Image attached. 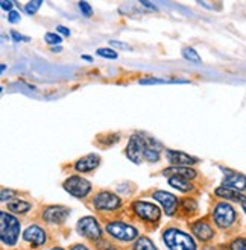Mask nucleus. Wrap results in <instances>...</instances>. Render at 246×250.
<instances>
[{
    "label": "nucleus",
    "instance_id": "5701e85b",
    "mask_svg": "<svg viewBox=\"0 0 246 250\" xmlns=\"http://www.w3.org/2000/svg\"><path fill=\"white\" fill-rule=\"evenodd\" d=\"M144 159H147L150 162H157L160 159V150L146 147V150H144Z\"/></svg>",
    "mask_w": 246,
    "mask_h": 250
},
{
    "label": "nucleus",
    "instance_id": "1a4fd4ad",
    "mask_svg": "<svg viewBox=\"0 0 246 250\" xmlns=\"http://www.w3.org/2000/svg\"><path fill=\"white\" fill-rule=\"evenodd\" d=\"M135 214L140 218L146 220V221H157L160 218V210L158 206L147 203V202H135L132 205Z\"/></svg>",
    "mask_w": 246,
    "mask_h": 250
},
{
    "label": "nucleus",
    "instance_id": "e433bc0d",
    "mask_svg": "<svg viewBox=\"0 0 246 250\" xmlns=\"http://www.w3.org/2000/svg\"><path fill=\"white\" fill-rule=\"evenodd\" d=\"M239 202L242 203L243 210H245V212H246V197H245V196H242V194H240V199H239Z\"/></svg>",
    "mask_w": 246,
    "mask_h": 250
},
{
    "label": "nucleus",
    "instance_id": "2eb2a0df",
    "mask_svg": "<svg viewBox=\"0 0 246 250\" xmlns=\"http://www.w3.org/2000/svg\"><path fill=\"white\" fill-rule=\"evenodd\" d=\"M101 164V158L99 155H88L85 158H81L76 164H75V170L79 173H88L94 169H98V165Z\"/></svg>",
    "mask_w": 246,
    "mask_h": 250
},
{
    "label": "nucleus",
    "instance_id": "393cba45",
    "mask_svg": "<svg viewBox=\"0 0 246 250\" xmlns=\"http://www.w3.org/2000/svg\"><path fill=\"white\" fill-rule=\"evenodd\" d=\"M98 55L102 58H108V59L117 58V52H114L113 49H98Z\"/></svg>",
    "mask_w": 246,
    "mask_h": 250
},
{
    "label": "nucleus",
    "instance_id": "a211bd4d",
    "mask_svg": "<svg viewBox=\"0 0 246 250\" xmlns=\"http://www.w3.org/2000/svg\"><path fill=\"white\" fill-rule=\"evenodd\" d=\"M169 184H170V187L180 190L183 192H187L191 190V184L188 182V179H184L180 176H169Z\"/></svg>",
    "mask_w": 246,
    "mask_h": 250
},
{
    "label": "nucleus",
    "instance_id": "72a5a7b5",
    "mask_svg": "<svg viewBox=\"0 0 246 250\" xmlns=\"http://www.w3.org/2000/svg\"><path fill=\"white\" fill-rule=\"evenodd\" d=\"M57 32H58V34H62L64 37H70V34H72V32L68 31L67 27H64V26H58V27H57Z\"/></svg>",
    "mask_w": 246,
    "mask_h": 250
},
{
    "label": "nucleus",
    "instance_id": "a19ab883",
    "mask_svg": "<svg viewBox=\"0 0 246 250\" xmlns=\"http://www.w3.org/2000/svg\"><path fill=\"white\" fill-rule=\"evenodd\" d=\"M202 250H214V249H213V247H204Z\"/></svg>",
    "mask_w": 246,
    "mask_h": 250
},
{
    "label": "nucleus",
    "instance_id": "473e14b6",
    "mask_svg": "<svg viewBox=\"0 0 246 250\" xmlns=\"http://www.w3.org/2000/svg\"><path fill=\"white\" fill-rule=\"evenodd\" d=\"M16 196V191H12V190H2V202H6V199H11Z\"/></svg>",
    "mask_w": 246,
    "mask_h": 250
},
{
    "label": "nucleus",
    "instance_id": "6ab92c4d",
    "mask_svg": "<svg viewBox=\"0 0 246 250\" xmlns=\"http://www.w3.org/2000/svg\"><path fill=\"white\" fill-rule=\"evenodd\" d=\"M214 192H216V196L228 199V200L239 202V199H240V194L236 190H231V188H226V187H219V188H216Z\"/></svg>",
    "mask_w": 246,
    "mask_h": 250
},
{
    "label": "nucleus",
    "instance_id": "f03ea898",
    "mask_svg": "<svg viewBox=\"0 0 246 250\" xmlns=\"http://www.w3.org/2000/svg\"><path fill=\"white\" fill-rule=\"evenodd\" d=\"M19 235L20 221L8 212L0 214V238H2V243L6 246H14L17 243Z\"/></svg>",
    "mask_w": 246,
    "mask_h": 250
},
{
    "label": "nucleus",
    "instance_id": "bb28decb",
    "mask_svg": "<svg viewBox=\"0 0 246 250\" xmlns=\"http://www.w3.org/2000/svg\"><path fill=\"white\" fill-rule=\"evenodd\" d=\"M79 9H81V12L84 14L85 17H91L93 16V8L90 6V3H87V2H79Z\"/></svg>",
    "mask_w": 246,
    "mask_h": 250
},
{
    "label": "nucleus",
    "instance_id": "58836bf2",
    "mask_svg": "<svg viewBox=\"0 0 246 250\" xmlns=\"http://www.w3.org/2000/svg\"><path fill=\"white\" fill-rule=\"evenodd\" d=\"M82 58L87 59V61H93V58H91V57H88V55H82Z\"/></svg>",
    "mask_w": 246,
    "mask_h": 250
},
{
    "label": "nucleus",
    "instance_id": "c756f323",
    "mask_svg": "<svg viewBox=\"0 0 246 250\" xmlns=\"http://www.w3.org/2000/svg\"><path fill=\"white\" fill-rule=\"evenodd\" d=\"M109 44H111L113 47L122 49V50H131V46H129V44H126V43H122V41H116V39H113V41H109Z\"/></svg>",
    "mask_w": 246,
    "mask_h": 250
},
{
    "label": "nucleus",
    "instance_id": "9b49d317",
    "mask_svg": "<svg viewBox=\"0 0 246 250\" xmlns=\"http://www.w3.org/2000/svg\"><path fill=\"white\" fill-rule=\"evenodd\" d=\"M152 196L163 205L164 211H166L167 215H173L175 211L178 210V199L173 196V194L166 192V191H155Z\"/></svg>",
    "mask_w": 246,
    "mask_h": 250
},
{
    "label": "nucleus",
    "instance_id": "f257e3e1",
    "mask_svg": "<svg viewBox=\"0 0 246 250\" xmlns=\"http://www.w3.org/2000/svg\"><path fill=\"white\" fill-rule=\"evenodd\" d=\"M163 240L170 250H196V243L188 233L180 229H167L163 233Z\"/></svg>",
    "mask_w": 246,
    "mask_h": 250
},
{
    "label": "nucleus",
    "instance_id": "39448f33",
    "mask_svg": "<svg viewBox=\"0 0 246 250\" xmlns=\"http://www.w3.org/2000/svg\"><path fill=\"white\" fill-rule=\"evenodd\" d=\"M146 143L143 140L142 134H134L129 141H128V147H126V156L129 161H132L134 164H140L142 159L144 158V150H146Z\"/></svg>",
    "mask_w": 246,
    "mask_h": 250
},
{
    "label": "nucleus",
    "instance_id": "4c0bfd02",
    "mask_svg": "<svg viewBox=\"0 0 246 250\" xmlns=\"http://www.w3.org/2000/svg\"><path fill=\"white\" fill-rule=\"evenodd\" d=\"M142 5L146 6V8H150V9H157L152 3H149V2H144V0H142Z\"/></svg>",
    "mask_w": 246,
    "mask_h": 250
},
{
    "label": "nucleus",
    "instance_id": "6e6552de",
    "mask_svg": "<svg viewBox=\"0 0 246 250\" xmlns=\"http://www.w3.org/2000/svg\"><path fill=\"white\" fill-rule=\"evenodd\" d=\"M96 210L99 211H114L120 208V199L109 191H102L93 199Z\"/></svg>",
    "mask_w": 246,
    "mask_h": 250
},
{
    "label": "nucleus",
    "instance_id": "f3484780",
    "mask_svg": "<svg viewBox=\"0 0 246 250\" xmlns=\"http://www.w3.org/2000/svg\"><path fill=\"white\" fill-rule=\"evenodd\" d=\"M164 174H167V176H180V177H184V179H188V180L196 177V172L193 169H190V167H183V165L169 167V169L164 170Z\"/></svg>",
    "mask_w": 246,
    "mask_h": 250
},
{
    "label": "nucleus",
    "instance_id": "f8f14e48",
    "mask_svg": "<svg viewBox=\"0 0 246 250\" xmlns=\"http://www.w3.org/2000/svg\"><path fill=\"white\" fill-rule=\"evenodd\" d=\"M70 214V210L65 206H49L47 210L44 211L43 217L49 223H62V221L67 218V215Z\"/></svg>",
    "mask_w": 246,
    "mask_h": 250
},
{
    "label": "nucleus",
    "instance_id": "423d86ee",
    "mask_svg": "<svg viewBox=\"0 0 246 250\" xmlns=\"http://www.w3.org/2000/svg\"><path fill=\"white\" fill-rule=\"evenodd\" d=\"M64 190L68 191L75 197H85L91 190V184L81 176H70L64 182Z\"/></svg>",
    "mask_w": 246,
    "mask_h": 250
},
{
    "label": "nucleus",
    "instance_id": "7ed1b4c3",
    "mask_svg": "<svg viewBox=\"0 0 246 250\" xmlns=\"http://www.w3.org/2000/svg\"><path fill=\"white\" fill-rule=\"evenodd\" d=\"M213 218L219 228H229L236 221V211L229 203H217L213 211Z\"/></svg>",
    "mask_w": 246,
    "mask_h": 250
},
{
    "label": "nucleus",
    "instance_id": "dca6fc26",
    "mask_svg": "<svg viewBox=\"0 0 246 250\" xmlns=\"http://www.w3.org/2000/svg\"><path fill=\"white\" fill-rule=\"evenodd\" d=\"M191 231H193V233L196 235V237L201 241H210L213 238V235H214L211 226L207 223V221H204V220L196 221V223L191 225Z\"/></svg>",
    "mask_w": 246,
    "mask_h": 250
},
{
    "label": "nucleus",
    "instance_id": "aec40b11",
    "mask_svg": "<svg viewBox=\"0 0 246 250\" xmlns=\"http://www.w3.org/2000/svg\"><path fill=\"white\" fill-rule=\"evenodd\" d=\"M8 210L16 214H24L31 210V203H27L24 200H16V202L8 203Z\"/></svg>",
    "mask_w": 246,
    "mask_h": 250
},
{
    "label": "nucleus",
    "instance_id": "37998d69",
    "mask_svg": "<svg viewBox=\"0 0 246 250\" xmlns=\"http://www.w3.org/2000/svg\"><path fill=\"white\" fill-rule=\"evenodd\" d=\"M106 250H116V249H114V247H108Z\"/></svg>",
    "mask_w": 246,
    "mask_h": 250
},
{
    "label": "nucleus",
    "instance_id": "4468645a",
    "mask_svg": "<svg viewBox=\"0 0 246 250\" xmlns=\"http://www.w3.org/2000/svg\"><path fill=\"white\" fill-rule=\"evenodd\" d=\"M23 238L27 241L34 244L35 247L38 246H43L46 243V232L41 229L40 226H29L24 232H23Z\"/></svg>",
    "mask_w": 246,
    "mask_h": 250
},
{
    "label": "nucleus",
    "instance_id": "a878e982",
    "mask_svg": "<svg viewBox=\"0 0 246 250\" xmlns=\"http://www.w3.org/2000/svg\"><path fill=\"white\" fill-rule=\"evenodd\" d=\"M41 3H43L41 0H34V2H29V3H27V5L24 6V11L32 16V14H35V12L38 11V8L41 6Z\"/></svg>",
    "mask_w": 246,
    "mask_h": 250
},
{
    "label": "nucleus",
    "instance_id": "c9c22d12",
    "mask_svg": "<svg viewBox=\"0 0 246 250\" xmlns=\"http://www.w3.org/2000/svg\"><path fill=\"white\" fill-rule=\"evenodd\" d=\"M70 250H90V249H87L85 246H82V244H76V246H73Z\"/></svg>",
    "mask_w": 246,
    "mask_h": 250
},
{
    "label": "nucleus",
    "instance_id": "20e7f679",
    "mask_svg": "<svg viewBox=\"0 0 246 250\" xmlns=\"http://www.w3.org/2000/svg\"><path fill=\"white\" fill-rule=\"evenodd\" d=\"M106 232L120 241H132L137 238V235H139L135 228L126 223H122V221H113V223H109L106 226Z\"/></svg>",
    "mask_w": 246,
    "mask_h": 250
},
{
    "label": "nucleus",
    "instance_id": "c85d7f7f",
    "mask_svg": "<svg viewBox=\"0 0 246 250\" xmlns=\"http://www.w3.org/2000/svg\"><path fill=\"white\" fill-rule=\"evenodd\" d=\"M183 205H184V210L187 212H195L196 211V206H198L195 200H190V199H185Z\"/></svg>",
    "mask_w": 246,
    "mask_h": 250
},
{
    "label": "nucleus",
    "instance_id": "cd10ccee",
    "mask_svg": "<svg viewBox=\"0 0 246 250\" xmlns=\"http://www.w3.org/2000/svg\"><path fill=\"white\" fill-rule=\"evenodd\" d=\"M231 250H246V240L237 238L231 243Z\"/></svg>",
    "mask_w": 246,
    "mask_h": 250
},
{
    "label": "nucleus",
    "instance_id": "ea45409f",
    "mask_svg": "<svg viewBox=\"0 0 246 250\" xmlns=\"http://www.w3.org/2000/svg\"><path fill=\"white\" fill-rule=\"evenodd\" d=\"M52 52H61V46H58V47H53V49H52Z\"/></svg>",
    "mask_w": 246,
    "mask_h": 250
},
{
    "label": "nucleus",
    "instance_id": "4be33fe9",
    "mask_svg": "<svg viewBox=\"0 0 246 250\" xmlns=\"http://www.w3.org/2000/svg\"><path fill=\"white\" fill-rule=\"evenodd\" d=\"M183 57L187 61H191V62H195V64H199L201 62L199 55H198V52L193 47H185V49H183Z\"/></svg>",
    "mask_w": 246,
    "mask_h": 250
},
{
    "label": "nucleus",
    "instance_id": "f704fd0d",
    "mask_svg": "<svg viewBox=\"0 0 246 250\" xmlns=\"http://www.w3.org/2000/svg\"><path fill=\"white\" fill-rule=\"evenodd\" d=\"M2 9L8 11V14H9L12 11V2H9V0H3V2H2Z\"/></svg>",
    "mask_w": 246,
    "mask_h": 250
},
{
    "label": "nucleus",
    "instance_id": "79ce46f5",
    "mask_svg": "<svg viewBox=\"0 0 246 250\" xmlns=\"http://www.w3.org/2000/svg\"><path fill=\"white\" fill-rule=\"evenodd\" d=\"M50 250H64V249H61V247H53V249H50Z\"/></svg>",
    "mask_w": 246,
    "mask_h": 250
},
{
    "label": "nucleus",
    "instance_id": "9d476101",
    "mask_svg": "<svg viewBox=\"0 0 246 250\" xmlns=\"http://www.w3.org/2000/svg\"><path fill=\"white\" fill-rule=\"evenodd\" d=\"M225 177H224V187L236 190V191H242L246 188V176H243L242 173L232 172V170H226L224 169Z\"/></svg>",
    "mask_w": 246,
    "mask_h": 250
},
{
    "label": "nucleus",
    "instance_id": "412c9836",
    "mask_svg": "<svg viewBox=\"0 0 246 250\" xmlns=\"http://www.w3.org/2000/svg\"><path fill=\"white\" fill-rule=\"evenodd\" d=\"M134 250H157V247L154 246V243L150 241L149 238L142 237V238H139V241L135 243Z\"/></svg>",
    "mask_w": 246,
    "mask_h": 250
},
{
    "label": "nucleus",
    "instance_id": "7c9ffc66",
    "mask_svg": "<svg viewBox=\"0 0 246 250\" xmlns=\"http://www.w3.org/2000/svg\"><path fill=\"white\" fill-rule=\"evenodd\" d=\"M8 21H9V23H17V21H20V12H17V11H11V12L8 14Z\"/></svg>",
    "mask_w": 246,
    "mask_h": 250
},
{
    "label": "nucleus",
    "instance_id": "0eeeda50",
    "mask_svg": "<svg viewBox=\"0 0 246 250\" xmlns=\"http://www.w3.org/2000/svg\"><path fill=\"white\" fill-rule=\"evenodd\" d=\"M78 232L84 235L85 238L98 241L102 237V231L99 223L93 217H84L78 221Z\"/></svg>",
    "mask_w": 246,
    "mask_h": 250
},
{
    "label": "nucleus",
    "instance_id": "b1692460",
    "mask_svg": "<svg viewBox=\"0 0 246 250\" xmlns=\"http://www.w3.org/2000/svg\"><path fill=\"white\" fill-rule=\"evenodd\" d=\"M44 41L47 44H61V41H62V38L57 34V32H47L46 35H44Z\"/></svg>",
    "mask_w": 246,
    "mask_h": 250
},
{
    "label": "nucleus",
    "instance_id": "2f4dec72",
    "mask_svg": "<svg viewBox=\"0 0 246 250\" xmlns=\"http://www.w3.org/2000/svg\"><path fill=\"white\" fill-rule=\"evenodd\" d=\"M11 35H12V39L14 41H31L29 37H24V35L19 34L17 31H11Z\"/></svg>",
    "mask_w": 246,
    "mask_h": 250
},
{
    "label": "nucleus",
    "instance_id": "ddd939ff",
    "mask_svg": "<svg viewBox=\"0 0 246 250\" xmlns=\"http://www.w3.org/2000/svg\"><path fill=\"white\" fill-rule=\"evenodd\" d=\"M166 156H167V161L173 165H183V167H188L191 164H196L198 159L195 156H190L184 152H178V150H170L167 149L166 150Z\"/></svg>",
    "mask_w": 246,
    "mask_h": 250
}]
</instances>
